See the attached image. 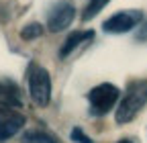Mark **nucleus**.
Masks as SVG:
<instances>
[{
  "label": "nucleus",
  "instance_id": "1",
  "mask_svg": "<svg viewBox=\"0 0 147 143\" xmlns=\"http://www.w3.org/2000/svg\"><path fill=\"white\" fill-rule=\"evenodd\" d=\"M145 104H147V80H137L133 84H129L127 94L117 106V123L125 125L129 121H133Z\"/></svg>",
  "mask_w": 147,
  "mask_h": 143
},
{
  "label": "nucleus",
  "instance_id": "2",
  "mask_svg": "<svg viewBox=\"0 0 147 143\" xmlns=\"http://www.w3.org/2000/svg\"><path fill=\"white\" fill-rule=\"evenodd\" d=\"M119 88L115 84H98L88 92V102H90V113L94 117H102L106 115L110 109H115V104L119 100Z\"/></svg>",
  "mask_w": 147,
  "mask_h": 143
},
{
  "label": "nucleus",
  "instance_id": "3",
  "mask_svg": "<svg viewBox=\"0 0 147 143\" xmlns=\"http://www.w3.org/2000/svg\"><path fill=\"white\" fill-rule=\"evenodd\" d=\"M29 94L35 104L47 106L51 100V78L49 72L41 65L29 67Z\"/></svg>",
  "mask_w": 147,
  "mask_h": 143
},
{
  "label": "nucleus",
  "instance_id": "4",
  "mask_svg": "<svg viewBox=\"0 0 147 143\" xmlns=\"http://www.w3.org/2000/svg\"><path fill=\"white\" fill-rule=\"evenodd\" d=\"M141 21H143V12L141 10H123V12L113 14L110 19H106L102 23V29L106 33H129Z\"/></svg>",
  "mask_w": 147,
  "mask_h": 143
},
{
  "label": "nucleus",
  "instance_id": "5",
  "mask_svg": "<svg viewBox=\"0 0 147 143\" xmlns=\"http://www.w3.org/2000/svg\"><path fill=\"white\" fill-rule=\"evenodd\" d=\"M74 16H76L74 4L67 2V0H59V2L51 8V12L47 16V29L51 33H59V31H63L71 25Z\"/></svg>",
  "mask_w": 147,
  "mask_h": 143
},
{
  "label": "nucleus",
  "instance_id": "6",
  "mask_svg": "<svg viewBox=\"0 0 147 143\" xmlns=\"http://www.w3.org/2000/svg\"><path fill=\"white\" fill-rule=\"evenodd\" d=\"M25 125V117L14 113L12 109H6V106H2L0 109V143L14 137L18 131H21V127Z\"/></svg>",
  "mask_w": 147,
  "mask_h": 143
},
{
  "label": "nucleus",
  "instance_id": "7",
  "mask_svg": "<svg viewBox=\"0 0 147 143\" xmlns=\"http://www.w3.org/2000/svg\"><path fill=\"white\" fill-rule=\"evenodd\" d=\"M92 37H94V31H74V33H69L67 39L61 45V49H59V57H67L76 47H80L86 41H90Z\"/></svg>",
  "mask_w": 147,
  "mask_h": 143
},
{
  "label": "nucleus",
  "instance_id": "8",
  "mask_svg": "<svg viewBox=\"0 0 147 143\" xmlns=\"http://www.w3.org/2000/svg\"><path fill=\"white\" fill-rule=\"evenodd\" d=\"M0 106H6V109H18L21 106L18 94L4 84H0Z\"/></svg>",
  "mask_w": 147,
  "mask_h": 143
},
{
  "label": "nucleus",
  "instance_id": "9",
  "mask_svg": "<svg viewBox=\"0 0 147 143\" xmlns=\"http://www.w3.org/2000/svg\"><path fill=\"white\" fill-rule=\"evenodd\" d=\"M108 2H110V0H88V4H86V8H84V12H82V21H86V23L92 21Z\"/></svg>",
  "mask_w": 147,
  "mask_h": 143
},
{
  "label": "nucleus",
  "instance_id": "10",
  "mask_svg": "<svg viewBox=\"0 0 147 143\" xmlns=\"http://www.w3.org/2000/svg\"><path fill=\"white\" fill-rule=\"evenodd\" d=\"M23 141H25V143H57L53 137H49V135H45V133H41V131H31V133H25Z\"/></svg>",
  "mask_w": 147,
  "mask_h": 143
},
{
  "label": "nucleus",
  "instance_id": "11",
  "mask_svg": "<svg viewBox=\"0 0 147 143\" xmlns=\"http://www.w3.org/2000/svg\"><path fill=\"white\" fill-rule=\"evenodd\" d=\"M41 35H43V27H41L39 23H31V25H27V27L21 31V37L27 39V41L37 39V37H41Z\"/></svg>",
  "mask_w": 147,
  "mask_h": 143
},
{
  "label": "nucleus",
  "instance_id": "12",
  "mask_svg": "<svg viewBox=\"0 0 147 143\" xmlns=\"http://www.w3.org/2000/svg\"><path fill=\"white\" fill-rule=\"evenodd\" d=\"M71 141H76V143H94L92 141L80 127H76V129H71Z\"/></svg>",
  "mask_w": 147,
  "mask_h": 143
},
{
  "label": "nucleus",
  "instance_id": "13",
  "mask_svg": "<svg viewBox=\"0 0 147 143\" xmlns=\"http://www.w3.org/2000/svg\"><path fill=\"white\" fill-rule=\"evenodd\" d=\"M137 39H139V41H147V21L143 23V27H139V31H137Z\"/></svg>",
  "mask_w": 147,
  "mask_h": 143
},
{
  "label": "nucleus",
  "instance_id": "14",
  "mask_svg": "<svg viewBox=\"0 0 147 143\" xmlns=\"http://www.w3.org/2000/svg\"><path fill=\"white\" fill-rule=\"evenodd\" d=\"M117 143H133L131 139H121V141H117Z\"/></svg>",
  "mask_w": 147,
  "mask_h": 143
}]
</instances>
